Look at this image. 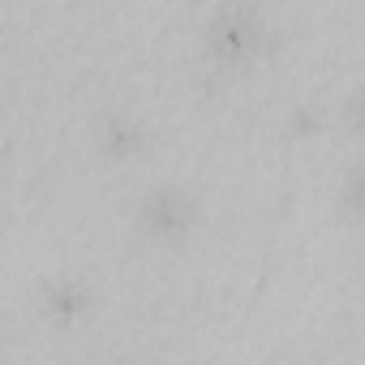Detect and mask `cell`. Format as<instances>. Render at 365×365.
Here are the masks:
<instances>
[{"label": "cell", "instance_id": "cell-1", "mask_svg": "<svg viewBox=\"0 0 365 365\" xmlns=\"http://www.w3.org/2000/svg\"><path fill=\"white\" fill-rule=\"evenodd\" d=\"M207 48L224 61V65H241L250 56L262 52L267 43V18L258 5H241V0H228V5L211 9L207 18Z\"/></svg>", "mask_w": 365, "mask_h": 365}, {"label": "cell", "instance_id": "cell-2", "mask_svg": "<svg viewBox=\"0 0 365 365\" xmlns=\"http://www.w3.org/2000/svg\"><path fill=\"white\" fill-rule=\"evenodd\" d=\"M138 224L155 241H180L198 224V198L185 185H155L138 202Z\"/></svg>", "mask_w": 365, "mask_h": 365}, {"label": "cell", "instance_id": "cell-3", "mask_svg": "<svg viewBox=\"0 0 365 365\" xmlns=\"http://www.w3.org/2000/svg\"><path fill=\"white\" fill-rule=\"evenodd\" d=\"M99 146L112 155V159H129L146 146V125L129 112H112L103 125H99Z\"/></svg>", "mask_w": 365, "mask_h": 365}, {"label": "cell", "instance_id": "cell-4", "mask_svg": "<svg viewBox=\"0 0 365 365\" xmlns=\"http://www.w3.org/2000/svg\"><path fill=\"white\" fill-rule=\"evenodd\" d=\"M86 301H91V292H86V284H82L78 275H52V279L43 284V309H48L52 318H61V322L78 318V314L86 309Z\"/></svg>", "mask_w": 365, "mask_h": 365}, {"label": "cell", "instance_id": "cell-5", "mask_svg": "<svg viewBox=\"0 0 365 365\" xmlns=\"http://www.w3.org/2000/svg\"><path fill=\"white\" fill-rule=\"evenodd\" d=\"M344 202L356 220H365V163H356L348 176H344Z\"/></svg>", "mask_w": 365, "mask_h": 365}, {"label": "cell", "instance_id": "cell-6", "mask_svg": "<svg viewBox=\"0 0 365 365\" xmlns=\"http://www.w3.org/2000/svg\"><path fill=\"white\" fill-rule=\"evenodd\" d=\"M344 120H348L356 133H365V82L348 91V99H344Z\"/></svg>", "mask_w": 365, "mask_h": 365}]
</instances>
